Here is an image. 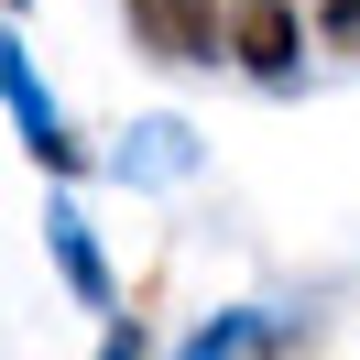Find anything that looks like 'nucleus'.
I'll return each mask as SVG.
<instances>
[{
    "label": "nucleus",
    "mask_w": 360,
    "mask_h": 360,
    "mask_svg": "<svg viewBox=\"0 0 360 360\" xmlns=\"http://www.w3.org/2000/svg\"><path fill=\"white\" fill-rule=\"evenodd\" d=\"M131 11V44L164 66H219L229 55V0H120Z\"/></svg>",
    "instance_id": "1"
},
{
    "label": "nucleus",
    "mask_w": 360,
    "mask_h": 360,
    "mask_svg": "<svg viewBox=\"0 0 360 360\" xmlns=\"http://www.w3.org/2000/svg\"><path fill=\"white\" fill-rule=\"evenodd\" d=\"M0 98H11V131H22V153L44 164V175H77V164H88V142L66 131V110H55V98H44V77H33L22 33L0 44Z\"/></svg>",
    "instance_id": "2"
},
{
    "label": "nucleus",
    "mask_w": 360,
    "mask_h": 360,
    "mask_svg": "<svg viewBox=\"0 0 360 360\" xmlns=\"http://www.w3.org/2000/svg\"><path fill=\"white\" fill-rule=\"evenodd\" d=\"M229 66L262 77V88H295V66H306V11H295V0H229Z\"/></svg>",
    "instance_id": "3"
},
{
    "label": "nucleus",
    "mask_w": 360,
    "mask_h": 360,
    "mask_svg": "<svg viewBox=\"0 0 360 360\" xmlns=\"http://www.w3.org/2000/svg\"><path fill=\"white\" fill-rule=\"evenodd\" d=\"M110 175H120V186H186V175H197V131H186L175 110L131 120V131H120V153H110Z\"/></svg>",
    "instance_id": "4"
},
{
    "label": "nucleus",
    "mask_w": 360,
    "mask_h": 360,
    "mask_svg": "<svg viewBox=\"0 0 360 360\" xmlns=\"http://www.w3.org/2000/svg\"><path fill=\"white\" fill-rule=\"evenodd\" d=\"M284 349H295V316L284 306H219L175 360H284Z\"/></svg>",
    "instance_id": "5"
},
{
    "label": "nucleus",
    "mask_w": 360,
    "mask_h": 360,
    "mask_svg": "<svg viewBox=\"0 0 360 360\" xmlns=\"http://www.w3.org/2000/svg\"><path fill=\"white\" fill-rule=\"evenodd\" d=\"M44 251H55V273H66V295H77V306H88V316H110V306H120V284H110V262H98V240H88V219H77L66 197L44 207Z\"/></svg>",
    "instance_id": "6"
},
{
    "label": "nucleus",
    "mask_w": 360,
    "mask_h": 360,
    "mask_svg": "<svg viewBox=\"0 0 360 360\" xmlns=\"http://www.w3.org/2000/svg\"><path fill=\"white\" fill-rule=\"evenodd\" d=\"M316 33H328L338 55H360V0H316Z\"/></svg>",
    "instance_id": "7"
},
{
    "label": "nucleus",
    "mask_w": 360,
    "mask_h": 360,
    "mask_svg": "<svg viewBox=\"0 0 360 360\" xmlns=\"http://www.w3.org/2000/svg\"><path fill=\"white\" fill-rule=\"evenodd\" d=\"M98 360H153V338H142V316H110V328H98Z\"/></svg>",
    "instance_id": "8"
}]
</instances>
